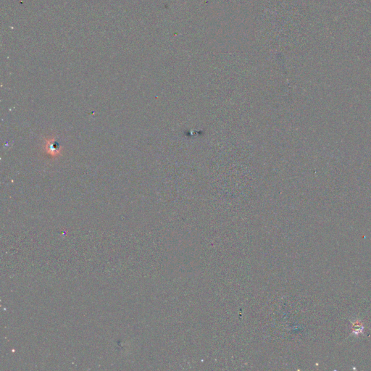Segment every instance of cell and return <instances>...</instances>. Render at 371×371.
<instances>
[{
  "instance_id": "1",
  "label": "cell",
  "mask_w": 371,
  "mask_h": 371,
  "mask_svg": "<svg viewBox=\"0 0 371 371\" xmlns=\"http://www.w3.org/2000/svg\"><path fill=\"white\" fill-rule=\"evenodd\" d=\"M44 149H46V152L48 153V154L52 156H57L59 154V148L53 139L46 141Z\"/></svg>"
}]
</instances>
